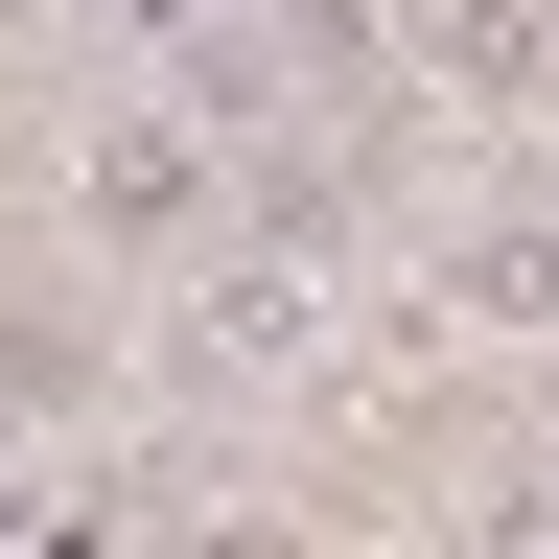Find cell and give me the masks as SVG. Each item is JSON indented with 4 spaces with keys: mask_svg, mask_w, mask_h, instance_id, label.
<instances>
[{
    "mask_svg": "<svg viewBox=\"0 0 559 559\" xmlns=\"http://www.w3.org/2000/svg\"><path fill=\"white\" fill-rule=\"evenodd\" d=\"M70 234L94 257H210L234 234V140H210L187 94H94L70 117Z\"/></svg>",
    "mask_w": 559,
    "mask_h": 559,
    "instance_id": "obj_1",
    "label": "cell"
},
{
    "mask_svg": "<svg viewBox=\"0 0 559 559\" xmlns=\"http://www.w3.org/2000/svg\"><path fill=\"white\" fill-rule=\"evenodd\" d=\"M443 326H489V349H536V187H489L466 234H443Z\"/></svg>",
    "mask_w": 559,
    "mask_h": 559,
    "instance_id": "obj_2",
    "label": "cell"
},
{
    "mask_svg": "<svg viewBox=\"0 0 559 559\" xmlns=\"http://www.w3.org/2000/svg\"><path fill=\"white\" fill-rule=\"evenodd\" d=\"M419 70L466 117H536V0H419Z\"/></svg>",
    "mask_w": 559,
    "mask_h": 559,
    "instance_id": "obj_3",
    "label": "cell"
}]
</instances>
